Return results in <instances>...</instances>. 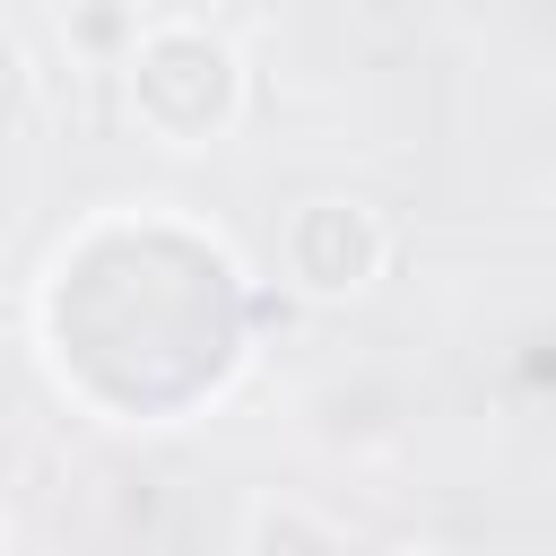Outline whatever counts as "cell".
<instances>
[{"instance_id":"obj_3","label":"cell","mask_w":556,"mask_h":556,"mask_svg":"<svg viewBox=\"0 0 556 556\" xmlns=\"http://www.w3.org/2000/svg\"><path fill=\"white\" fill-rule=\"evenodd\" d=\"M243 547H339L330 521H304V513H252L243 521Z\"/></svg>"},{"instance_id":"obj_1","label":"cell","mask_w":556,"mask_h":556,"mask_svg":"<svg viewBox=\"0 0 556 556\" xmlns=\"http://www.w3.org/2000/svg\"><path fill=\"white\" fill-rule=\"evenodd\" d=\"M130 113L165 139V148H200V139H217L235 113H243V70H235V52L208 35V26H148V35H130Z\"/></svg>"},{"instance_id":"obj_4","label":"cell","mask_w":556,"mask_h":556,"mask_svg":"<svg viewBox=\"0 0 556 556\" xmlns=\"http://www.w3.org/2000/svg\"><path fill=\"white\" fill-rule=\"evenodd\" d=\"M0 547H9V513H0Z\"/></svg>"},{"instance_id":"obj_2","label":"cell","mask_w":556,"mask_h":556,"mask_svg":"<svg viewBox=\"0 0 556 556\" xmlns=\"http://www.w3.org/2000/svg\"><path fill=\"white\" fill-rule=\"evenodd\" d=\"M382 261H391V235L365 200H304L287 217V278L304 295H330V304L365 295L382 278Z\"/></svg>"}]
</instances>
